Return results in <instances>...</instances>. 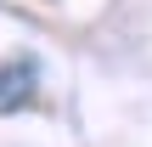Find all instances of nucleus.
<instances>
[{
  "label": "nucleus",
  "mask_w": 152,
  "mask_h": 147,
  "mask_svg": "<svg viewBox=\"0 0 152 147\" xmlns=\"http://www.w3.org/2000/svg\"><path fill=\"white\" fill-rule=\"evenodd\" d=\"M34 85H39V62L23 51V57H6L0 62V113H17L28 96H34Z\"/></svg>",
  "instance_id": "1"
}]
</instances>
